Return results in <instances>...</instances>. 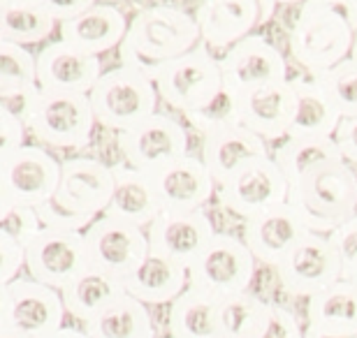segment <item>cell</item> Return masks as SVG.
Returning a JSON list of instances; mask_svg holds the SVG:
<instances>
[{
	"instance_id": "3",
	"label": "cell",
	"mask_w": 357,
	"mask_h": 338,
	"mask_svg": "<svg viewBox=\"0 0 357 338\" xmlns=\"http://www.w3.org/2000/svg\"><path fill=\"white\" fill-rule=\"evenodd\" d=\"M355 31L334 10L332 0H309L297 7L288 47L292 61L309 77L337 68L351 59Z\"/></svg>"
},
{
	"instance_id": "28",
	"label": "cell",
	"mask_w": 357,
	"mask_h": 338,
	"mask_svg": "<svg viewBox=\"0 0 357 338\" xmlns=\"http://www.w3.org/2000/svg\"><path fill=\"white\" fill-rule=\"evenodd\" d=\"M306 329L330 336H357V285L339 280L306 299Z\"/></svg>"
},
{
	"instance_id": "15",
	"label": "cell",
	"mask_w": 357,
	"mask_h": 338,
	"mask_svg": "<svg viewBox=\"0 0 357 338\" xmlns=\"http://www.w3.org/2000/svg\"><path fill=\"white\" fill-rule=\"evenodd\" d=\"M278 283L292 297H316L341 280V262L330 236L309 232L274 269Z\"/></svg>"
},
{
	"instance_id": "17",
	"label": "cell",
	"mask_w": 357,
	"mask_h": 338,
	"mask_svg": "<svg viewBox=\"0 0 357 338\" xmlns=\"http://www.w3.org/2000/svg\"><path fill=\"white\" fill-rule=\"evenodd\" d=\"M218 232L204 211H162L146 227L151 255L188 269Z\"/></svg>"
},
{
	"instance_id": "20",
	"label": "cell",
	"mask_w": 357,
	"mask_h": 338,
	"mask_svg": "<svg viewBox=\"0 0 357 338\" xmlns=\"http://www.w3.org/2000/svg\"><path fill=\"white\" fill-rule=\"evenodd\" d=\"M162 211H204L218 185L199 155H183L151 174Z\"/></svg>"
},
{
	"instance_id": "25",
	"label": "cell",
	"mask_w": 357,
	"mask_h": 338,
	"mask_svg": "<svg viewBox=\"0 0 357 338\" xmlns=\"http://www.w3.org/2000/svg\"><path fill=\"white\" fill-rule=\"evenodd\" d=\"M162 213L160 197L155 192L153 178L128 164L114 167V195L107 206V218L128 222L146 229Z\"/></svg>"
},
{
	"instance_id": "6",
	"label": "cell",
	"mask_w": 357,
	"mask_h": 338,
	"mask_svg": "<svg viewBox=\"0 0 357 338\" xmlns=\"http://www.w3.org/2000/svg\"><path fill=\"white\" fill-rule=\"evenodd\" d=\"M66 304L59 290L21 276L0 287V332L49 338L66 325Z\"/></svg>"
},
{
	"instance_id": "34",
	"label": "cell",
	"mask_w": 357,
	"mask_h": 338,
	"mask_svg": "<svg viewBox=\"0 0 357 338\" xmlns=\"http://www.w3.org/2000/svg\"><path fill=\"white\" fill-rule=\"evenodd\" d=\"M271 158L278 164V169L283 171L288 185L295 183L306 171L318 167V164L344 160L334 137H327V139H283L274 148Z\"/></svg>"
},
{
	"instance_id": "35",
	"label": "cell",
	"mask_w": 357,
	"mask_h": 338,
	"mask_svg": "<svg viewBox=\"0 0 357 338\" xmlns=\"http://www.w3.org/2000/svg\"><path fill=\"white\" fill-rule=\"evenodd\" d=\"M38 89V56L26 47L0 42V98Z\"/></svg>"
},
{
	"instance_id": "29",
	"label": "cell",
	"mask_w": 357,
	"mask_h": 338,
	"mask_svg": "<svg viewBox=\"0 0 357 338\" xmlns=\"http://www.w3.org/2000/svg\"><path fill=\"white\" fill-rule=\"evenodd\" d=\"M59 31L45 0H0V42L19 47L40 45Z\"/></svg>"
},
{
	"instance_id": "30",
	"label": "cell",
	"mask_w": 357,
	"mask_h": 338,
	"mask_svg": "<svg viewBox=\"0 0 357 338\" xmlns=\"http://www.w3.org/2000/svg\"><path fill=\"white\" fill-rule=\"evenodd\" d=\"M220 299L188 287L167 313L169 338H223L218 329Z\"/></svg>"
},
{
	"instance_id": "40",
	"label": "cell",
	"mask_w": 357,
	"mask_h": 338,
	"mask_svg": "<svg viewBox=\"0 0 357 338\" xmlns=\"http://www.w3.org/2000/svg\"><path fill=\"white\" fill-rule=\"evenodd\" d=\"M304 332H306V327L299 325V318L295 315V311L274 304L269 327L262 338H304Z\"/></svg>"
},
{
	"instance_id": "2",
	"label": "cell",
	"mask_w": 357,
	"mask_h": 338,
	"mask_svg": "<svg viewBox=\"0 0 357 338\" xmlns=\"http://www.w3.org/2000/svg\"><path fill=\"white\" fill-rule=\"evenodd\" d=\"M288 204L309 232L330 236L357 215V171L344 160L323 162L290 183Z\"/></svg>"
},
{
	"instance_id": "22",
	"label": "cell",
	"mask_w": 357,
	"mask_h": 338,
	"mask_svg": "<svg viewBox=\"0 0 357 338\" xmlns=\"http://www.w3.org/2000/svg\"><path fill=\"white\" fill-rule=\"evenodd\" d=\"M130 19L116 5L93 3L79 17L59 26V40L82 52L102 56L123 45Z\"/></svg>"
},
{
	"instance_id": "23",
	"label": "cell",
	"mask_w": 357,
	"mask_h": 338,
	"mask_svg": "<svg viewBox=\"0 0 357 338\" xmlns=\"http://www.w3.org/2000/svg\"><path fill=\"white\" fill-rule=\"evenodd\" d=\"M241 98V125L265 141L285 139L295 116V89L292 82L260 86Z\"/></svg>"
},
{
	"instance_id": "47",
	"label": "cell",
	"mask_w": 357,
	"mask_h": 338,
	"mask_svg": "<svg viewBox=\"0 0 357 338\" xmlns=\"http://www.w3.org/2000/svg\"><path fill=\"white\" fill-rule=\"evenodd\" d=\"M49 338H91L84 329H77V327H63L59 329L56 334H52Z\"/></svg>"
},
{
	"instance_id": "4",
	"label": "cell",
	"mask_w": 357,
	"mask_h": 338,
	"mask_svg": "<svg viewBox=\"0 0 357 338\" xmlns=\"http://www.w3.org/2000/svg\"><path fill=\"white\" fill-rule=\"evenodd\" d=\"M89 98L98 125L116 135L153 116L160 100L153 79L128 66L107 70Z\"/></svg>"
},
{
	"instance_id": "12",
	"label": "cell",
	"mask_w": 357,
	"mask_h": 338,
	"mask_svg": "<svg viewBox=\"0 0 357 338\" xmlns=\"http://www.w3.org/2000/svg\"><path fill=\"white\" fill-rule=\"evenodd\" d=\"M114 195V167L98 158H68L52 202L75 218L93 225L105 215Z\"/></svg>"
},
{
	"instance_id": "32",
	"label": "cell",
	"mask_w": 357,
	"mask_h": 338,
	"mask_svg": "<svg viewBox=\"0 0 357 338\" xmlns=\"http://www.w3.org/2000/svg\"><path fill=\"white\" fill-rule=\"evenodd\" d=\"M84 332L91 338H155V322L149 306L123 294L96 320L84 325Z\"/></svg>"
},
{
	"instance_id": "9",
	"label": "cell",
	"mask_w": 357,
	"mask_h": 338,
	"mask_svg": "<svg viewBox=\"0 0 357 338\" xmlns=\"http://www.w3.org/2000/svg\"><path fill=\"white\" fill-rule=\"evenodd\" d=\"M96 125L98 121L89 95L42 91L28 132L45 148L77 151L89 146Z\"/></svg>"
},
{
	"instance_id": "19",
	"label": "cell",
	"mask_w": 357,
	"mask_h": 338,
	"mask_svg": "<svg viewBox=\"0 0 357 338\" xmlns=\"http://www.w3.org/2000/svg\"><path fill=\"white\" fill-rule=\"evenodd\" d=\"M102 75L100 56L82 52L63 40H54L38 54V86L42 91L91 95Z\"/></svg>"
},
{
	"instance_id": "1",
	"label": "cell",
	"mask_w": 357,
	"mask_h": 338,
	"mask_svg": "<svg viewBox=\"0 0 357 338\" xmlns=\"http://www.w3.org/2000/svg\"><path fill=\"white\" fill-rule=\"evenodd\" d=\"M202 45L195 17L178 5H149L139 7L130 19L128 35L119 47L121 66L144 72L146 77L165 63L181 59Z\"/></svg>"
},
{
	"instance_id": "45",
	"label": "cell",
	"mask_w": 357,
	"mask_h": 338,
	"mask_svg": "<svg viewBox=\"0 0 357 338\" xmlns=\"http://www.w3.org/2000/svg\"><path fill=\"white\" fill-rule=\"evenodd\" d=\"M93 3L91 0H45V7L49 10V14L59 21V26L61 24H66V21L70 19H75V17H79V14H84L89 10Z\"/></svg>"
},
{
	"instance_id": "50",
	"label": "cell",
	"mask_w": 357,
	"mask_h": 338,
	"mask_svg": "<svg viewBox=\"0 0 357 338\" xmlns=\"http://www.w3.org/2000/svg\"><path fill=\"white\" fill-rule=\"evenodd\" d=\"M351 59L357 61V33H355V40H353V52H351Z\"/></svg>"
},
{
	"instance_id": "44",
	"label": "cell",
	"mask_w": 357,
	"mask_h": 338,
	"mask_svg": "<svg viewBox=\"0 0 357 338\" xmlns=\"http://www.w3.org/2000/svg\"><path fill=\"white\" fill-rule=\"evenodd\" d=\"M334 141H337L344 162L357 167V118H341L337 132H334Z\"/></svg>"
},
{
	"instance_id": "48",
	"label": "cell",
	"mask_w": 357,
	"mask_h": 338,
	"mask_svg": "<svg viewBox=\"0 0 357 338\" xmlns=\"http://www.w3.org/2000/svg\"><path fill=\"white\" fill-rule=\"evenodd\" d=\"M304 338H357V336H330V334H320V332H313V329H306Z\"/></svg>"
},
{
	"instance_id": "27",
	"label": "cell",
	"mask_w": 357,
	"mask_h": 338,
	"mask_svg": "<svg viewBox=\"0 0 357 338\" xmlns=\"http://www.w3.org/2000/svg\"><path fill=\"white\" fill-rule=\"evenodd\" d=\"M188 269L158 255H149L123 280L126 294L142 301L144 306H172L188 290Z\"/></svg>"
},
{
	"instance_id": "31",
	"label": "cell",
	"mask_w": 357,
	"mask_h": 338,
	"mask_svg": "<svg viewBox=\"0 0 357 338\" xmlns=\"http://www.w3.org/2000/svg\"><path fill=\"white\" fill-rule=\"evenodd\" d=\"M123 294L126 287L121 280L91 269L82 278H77L73 285H68L61 292V297L63 304H66L68 315H73L82 325H89L91 320H96L100 313L107 311Z\"/></svg>"
},
{
	"instance_id": "5",
	"label": "cell",
	"mask_w": 357,
	"mask_h": 338,
	"mask_svg": "<svg viewBox=\"0 0 357 338\" xmlns=\"http://www.w3.org/2000/svg\"><path fill=\"white\" fill-rule=\"evenodd\" d=\"M153 84L162 102L183 116L209 105L225 86L220 61L204 42L181 59L169 61L155 70Z\"/></svg>"
},
{
	"instance_id": "37",
	"label": "cell",
	"mask_w": 357,
	"mask_h": 338,
	"mask_svg": "<svg viewBox=\"0 0 357 338\" xmlns=\"http://www.w3.org/2000/svg\"><path fill=\"white\" fill-rule=\"evenodd\" d=\"M323 86L344 118H357V61L348 59L337 68L313 77Z\"/></svg>"
},
{
	"instance_id": "13",
	"label": "cell",
	"mask_w": 357,
	"mask_h": 338,
	"mask_svg": "<svg viewBox=\"0 0 357 338\" xmlns=\"http://www.w3.org/2000/svg\"><path fill=\"white\" fill-rule=\"evenodd\" d=\"M216 195L223 208L244 222L267 208L288 202L290 185L274 158L269 155L246 162L225 183L218 185Z\"/></svg>"
},
{
	"instance_id": "18",
	"label": "cell",
	"mask_w": 357,
	"mask_h": 338,
	"mask_svg": "<svg viewBox=\"0 0 357 338\" xmlns=\"http://www.w3.org/2000/svg\"><path fill=\"white\" fill-rule=\"evenodd\" d=\"M309 234L302 215L288 202L267 208L241 225V239L253 257L265 267H278V262Z\"/></svg>"
},
{
	"instance_id": "39",
	"label": "cell",
	"mask_w": 357,
	"mask_h": 338,
	"mask_svg": "<svg viewBox=\"0 0 357 338\" xmlns=\"http://www.w3.org/2000/svg\"><path fill=\"white\" fill-rule=\"evenodd\" d=\"M330 243L339 255L341 280L357 285V215L334 229L330 234Z\"/></svg>"
},
{
	"instance_id": "21",
	"label": "cell",
	"mask_w": 357,
	"mask_h": 338,
	"mask_svg": "<svg viewBox=\"0 0 357 338\" xmlns=\"http://www.w3.org/2000/svg\"><path fill=\"white\" fill-rule=\"evenodd\" d=\"M192 17L204 45L227 52L260 26V0H206Z\"/></svg>"
},
{
	"instance_id": "42",
	"label": "cell",
	"mask_w": 357,
	"mask_h": 338,
	"mask_svg": "<svg viewBox=\"0 0 357 338\" xmlns=\"http://www.w3.org/2000/svg\"><path fill=\"white\" fill-rule=\"evenodd\" d=\"M40 93H42V89L38 86V89L17 93V95L0 98V112L10 114V116L21 121V123L28 128V125H31V118H33V112H35V105H38Z\"/></svg>"
},
{
	"instance_id": "11",
	"label": "cell",
	"mask_w": 357,
	"mask_h": 338,
	"mask_svg": "<svg viewBox=\"0 0 357 338\" xmlns=\"http://www.w3.org/2000/svg\"><path fill=\"white\" fill-rule=\"evenodd\" d=\"M26 271L38 283L63 292L91 271L84 232L42 229L26 248Z\"/></svg>"
},
{
	"instance_id": "14",
	"label": "cell",
	"mask_w": 357,
	"mask_h": 338,
	"mask_svg": "<svg viewBox=\"0 0 357 338\" xmlns=\"http://www.w3.org/2000/svg\"><path fill=\"white\" fill-rule=\"evenodd\" d=\"M84 239H86L91 269L107 273L121 283L151 255L146 229L107 215H100L93 222L84 232Z\"/></svg>"
},
{
	"instance_id": "33",
	"label": "cell",
	"mask_w": 357,
	"mask_h": 338,
	"mask_svg": "<svg viewBox=\"0 0 357 338\" xmlns=\"http://www.w3.org/2000/svg\"><path fill=\"white\" fill-rule=\"evenodd\" d=\"M269 304L255 292H241L234 297L220 299L218 304V329L223 338H262L271 320Z\"/></svg>"
},
{
	"instance_id": "10",
	"label": "cell",
	"mask_w": 357,
	"mask_h": 338,
	"mask_svg": "<svg viewBox=\"0 0 357 338\" xmlns=\"http://www.w3.org/2000/svg\"><path fill=\"white\" fill-rule=\"evenodd\" d=\"M116 144L123 155V164L151 176L169 162L188 155L190 137L185 125L172 114L155 112L130 130L119 132Z\"/></svg>"
},
{
	"instance_id": "7",
	"label": "cell",
	"mask_w": 357,
	"mask_h": 338,
	"mask_svg": "<svg viewBox=\"0 0 357 338\" xmlns=\"http://www.w3.org/2000/svg\"><path fill=\"white\" fill-rule=\"evenodd\" d=\"M255 269L258 260L248 250L244 239L218 232L204 248V253L188 267V287L216 299H227L251 290Z\"/></svg>"
},
{
	"instance_id": "51",
	"label": "cell",
	"mask_w": 357,
	"mask_h": 338,
	"mask_svg": "<svg viewBox=\"0 0 357 338\" xmlns=\"http://www.w3.org/2000/svg\"><path fill=\"white\" fill-rule=\"evenodd\" d=\"M167 338H169V336H167Z\"/></svg>"
},
{
	"instance_id": "41",
	"label": "cell",
	"mask_w": 357,
	"mask_h": 338,
	"mask_svg": "<svg viewBox=\"0 0 357 338\" xmlns=\"http://www.w3.org/2000/svg\"><path fill=\"white\" fill-rule=\"evenodd\" d=\"M21 269H26V248L0 236V287L21 278Z\"/></svg>"
},
{
	"instance_id": "46",
	"label": "cell",
	"mask_w": 357,
	"mask_h": 338,
	"mask_svg": "<svg viewBox=\"0 0 357 338\" xmlns=\"http://www.w3.org/2000/svg\"><path fill=\"white\" fill-rule=\"evenodd\" d=\"M332 5L357 33V0H332Z\"/></svg>"
},
{
	"instance_id": "38",
	"label": "cell",
	"mask_w": 357,
	"mask_h": 338,
	"mask_svg": "<svg viewBox=\"0 0 357 338\" xmlns=\"http://www.w3.org/2000/svg\"><path fill=\"white\" fill-rule=\"evenodd\" d=\"M45 225L40 220L38 208L33 206H0V236L10 239L21 248H28L35 236H38Z\"/></svg>"
},
{
	"instance_id": "8",
	"label": "cell",
	"mask_w": 357,
	"mask_h": 338,
	"mask_svg": "<svg viewBox=\"0 0 357 338\" xmlns=\"http://www.w3.org/2000/svg\"><path fill=\"white\" fill-rule=\"evenodd\" d=\"M63 162L40 144H26L14 153L0 155V206L49 204L59 190Z\"/></svg>"
},
{
	"instance_id": "43",
	"label": "cell",
	"mask_w": 357,
	"mask_h": 338,
	"mask_svg": "<svg viewBox=\"0 0 357 338\" xmlns=\"http://www.w3.org/2000/svg\"><path fill=\"white\" fill-rule=\"evenodd\" d=\"M26 135H28V128L21 123V121L10 116V114L0 112V155H7V153H14V151L24 148Z\"/></svg>"
},
{
	"instance_id": "49",
	"label": "cell",
	"mask_w": 357,
	"mask_h": 338,
	"mask_svg": "<svg viewBox=\"0 0 357 338\" xmlns=\"http://www.w3.org/2000/svg\"><path fill=\"white\" fill-rule=\"evenodd\" d=\"M0 338H28V336H21V334H14V332H0Z\"/></svg>"
},
{
	"instance_id": "24",
	"label": "cell",
	"mask_w": 357,
	"mask_h": 338,
	"mask_svg": "<svg viewBox=\"0 0 357 338\" xmlns=\"http://www.w3.org/2000/svg\"><path fill=\"white\" fill-rule=\"evenodd\" d=\"M269 155L271 153L267 148V141L251 130H246L244 125L204 135L202 141H199V158H202L216 185L225 183L246 162Z\"/></svg>"
},
{
	"instance_id": "26",
	"label": "cell",
	"mask_w": 357,
	"mask_h": 338,
	"mask_svg": "<svg viewBox=\"0 0 357 338\" xmlns=\"http://www.w3.org/2000/svg\"><path fill=\"white\" fill-rule=\"evenodd\" d=\"M295 89V116L285 139H327L334 137L341 123V112L327 95L318 79L292 77Z\"/></svg>"
},
{
	"instance_id": "16",
	"label": "cell",
	"mask_w": 357,
	"mask_h": 338,
	"mask_svg": "<svg viewBox=\"0 0 357 338\" xmlns=\"http://www.w3.org/2000/svg\"><path fill=\"white\" fill-rule=\"evenodd\" d=\"M223 84L237 95L260 89V86L281 84L292 79L288 75V61L274 42L265 35H248L220 56Z\"/></svg>"
},
{
	"instance_id": "36",
	"label": "cell",
	"mask_w": 357,
	"mask_h": 338,
	"mask_svg": "<svg viewBox=\"0 0 357 338\" xmlns=\"http://www.w3.org/2000/svg\"><path fill=\"white\" fill-rule=\"evenodd\" d=\"M183 118L192 130L199 132V137L227 130V128H237L241 125V98L223 86V91L209 105H204L202 109L185 114Z\"/></svg>"
}]
</instances>
